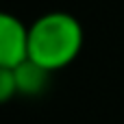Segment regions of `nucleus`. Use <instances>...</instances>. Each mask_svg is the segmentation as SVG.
I'll return each instance as SVG.
<instances>
[{"label":"nucleus","mask_w":124,"mask_h":124,"mask_svg":"<svg viewBox=\"0 0 124 124\" xmlns=\"http://www.w3.org/2000/svg\"><path fill=\"white\" fill-rule=\"evenodd\" d=\"M83 26L68 11H48L28 26V57L48 72L68 68L83 50Z\"/></svg>","instance_id":"obj_1"},{"label":"nucleus","mask_w":124,"mask_h":124,"mask_svg":"<svg viewBox=\"0 0 124 124\" xmlns=\"http://www.w3.org/2000/svg\"><path fill=\"white\" fill-rule=\"evenodd\" d=\"M28 57V26L13 13L0 11V68H15Z\"/></svg>","instance_id":"obj_2"},{"label":"nucleus","mask_w":124,"mask_h":124,"mask_svg":"<svg viewBox=\"0 0 124 124\" xmlns=\"http://www.w3.org/2000/svg\"><path fill=\"white\" fill-rule=\"evenodd\" d=\"M15 74V83H17V94L22 96H39L46 92L48 83H50V74L46 68L37 65L31 59H24L20 65L13 68Z\"/></svg>","instance_id":"obj_3"},{"label":"nucleus","mask_w":124,"mask_h":124,"mask_svg":"<svg viewBox=\"0 0 124 124\" xmlns=\"http://www.w3.org/2000/svg\"><path fill=\"white\" fill-rule=\"evenodd\" d=\"M15 94H17V83L13 68H0V105L9 102Z\"/></svg>","instance_id":"obj_4"}]
</instances>
